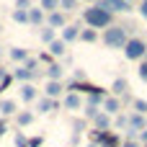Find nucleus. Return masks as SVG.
Wrapping results in <instances>:
<instances>
[{"label":"nucleus","instance_id":"29","mask_svg":"<svg viewBox=\"0 0 147 147\" xmlns=\"http://www.w3.org/2000/svg\"><path fill=\"white\" fill-rule=\"evenodd\" d=\"M114 124H116L119 129H127V127H129V116H127V114H116V116H114Z\"/></svg>","mask_w":147,"mask_h":147},{"label":"nucleus","instance_id":"48","mask_svg":"<svg viewBox=\"0 0 147 147\" xmlns=\"http://www.w3.org/2000/svg\"><path fill=\"white\" fill-rule=\"evenodd\" d=\"M142 147H147V145H142Z\"/></svg>","mask_w":147,"mask_h":147},{"label":"nucleus","instance_id":"4","mask_svg":"<svg viewBox=\"0 0 147 147\" xmlns=\"http://www.w3.org/2000/svg\"><path fill=\"white\" fill-rule=\"evenodd\" d=\"M80 23H67L65 28H59V39L65 41V44H72V41H78L80 39Z\"/></svg>","mask_w":147,"mask_h":147},{"label":"nucleus","instance_id":"37","mask_svg":"<svg viewBox=\"0 0 147 147\" xmlns=\"http://www.w3.org/2000/svg\"><path fill=\"white\" fill-rule=\"evenodd\" d=\"M41 142H44L41 137H34V140H28V142H26V147H41Z\"/></svg>","mask_w":147,"mask_h":147},{"label":"nucleus","instance_id":"41","mask_svg":"<svg viewBox=\"0 0 147 147\" xmlns=\"http://www.w3.org/2000/svg\"><path fill=\"white\" fill-rule=\"evenodd\" d=\"M70 145H72V147L80 145V134H72V137H70Z\"/></svg>","mask_w":147,"mask_h":147},{"label":"nucleus","instance_id":"23","mask_svg":"<svg viewBox=\"0 0 147 147\" xmlns=\"http://www.w3.org/2000/svg\"><path fill=\"white\" fill-rule=\"evenodd\" d=\"M80 41L96 44V41H98V31H93V28H83V31H80Z\"/></svg>","mask_w":147,"mask_h":147},{"label":"nucleus","instance_id":"12","mask_svg":"<svg viewBox=\"0 0 147 147\" xmlns=\"http://www.w3.org/2000/svg\"><path fill=\"white\" fill-rule=\"evenodd\" d=\"M119 111H121V101L114 98V96H106V101H103V114H109V116L114 119Z\"/></svg>","mask_w":147,"mask_h":147},{"label":"nucleus","instance_id":"7","mask_svg":"<svg viewBox=\"0 0 147 147\" xmlns=\"http://www.w3.org/2000/svg\"><path fill=\"white\" fill-rule=\"evenodd\" d=\"M59 109H62V103L54 101V98H39V101H36V111H39V114H54V111H59Z\"/></svg>","mask_w":147,"mask_h":147},{"label":"nucleus","instance_id":"17","mask_svg":"<svg viewBox=\"0 0 147 147\" xmlns=\"http://www.w3.org/2000/svg\"><path fill=\"white\" fill-rule=\"evenodd\" d=\"M93 129H98V132H109V129H111V116L101 111V114L93 119Z\"/></svg>","mask_w":147,"mask_h":147},{"label":"nucleus","instance_id":"21","mask_svg":"<svg viewBox=\"0 0 147 147\" xmlns=\"http://www.w3.org/2000/svg\"><path fill=\"white\" fill-rule=\"evenodd\" d=\"M65 52H67V44H65L62 39H54V41L49 44V54H52V57H62Z\"/></svg>","mask_w":147,"mask_h":147},{"label":"nucleus","instance_id":"6","mask_svg":"<svg viewBox=\"0 0 147 147\" xmlns=\"http://www.w3.org/2000/svg\"><path fill=\"white\" fill-rule=\"evenodd\" d=\"M83 106H85V101H83L80 93H67L62 98V109H67V111H80Z\"/></svg>","mask_w":147,"mask_h":147},{"label":"nucleus","instance_id":"40","mask_svg":"<svg viewBox=\"0 0 147 147\" xmlns=\"http://www.w3.org/2000/svg\"><path fill=\"white\" fill-rule=\"evenodd\" d=\"M16 8H26V10H28L31 5H28V0H16Z\"/></svg>","mask_w":147,"mask_h":147},{"label":"nucleus","instance_id":"32","mask_svg":"<svg viewBox=\"0 0 147 147\" xmlns=\"http://www.w3.org/2000/svg\"><path fill=\"white\" fill-rule=\"evenodd\" d=\"M83 114H85V119H90V121H93L101 111H98V109H90V106H83Z\"/></svg>","mask_w":147,"mask_h":147},{"label":"nucleus","instance_id":"15","mask_svg":"<svg viewBox=\"0 0 147 147\" xmlns=\"http://www.w3.org/2000/svg\"><path fill=\"white\" fill-rule=\"evenodd\" d=\"M103 101H106V90H103V88H98L96 93H90V96L85 98V106H90V109H98V106H103Z\"/></svg>","mask_w":147,"mask_h":147},{"label":"nucleus","instance_id":"44","mask_svg":"<svg viewBox=\"0 0 147 147\" xmlns=\"http://www.w3.org/2000/svg\"><path fill=\"white\" fill-rule=\"evenodd\" d=\"M83 3H90V5H93V3H98V0H83Z\"/></svg>","mask_w":147,"mask_h":147},{"label":"nucleus","instance_id":"11","mask_svg":"<svg viewBox=\"0 0 147 147\" xmlns=\"http://www.w3.org/2000/svg\"><path fill=\"white\" fill-rule=\"evenodd\" d=\"M47 23V13L41 8H28V26H44Z\"/></svg>","mask_w":147,"mask_h":147},{"label":"nucleus","instance_id":"46","mask_svg":"<svg viewBox=\"0 0 147 147\" xmlns=\"http://www.w3.org/2000/svg\"><path fill=\"white\" fill-rule=\"evenodd\" d=\"M127 3H132V5H134V0H127Z\"/></svg>","mask_w":147,"mask_h":147},{"label":"nucleus","instance_id":"20","mask_svg":"<svg viewBox=\"0 0 147 147\" xmlns=\"http://www.w3.org/2000/svg\"><path fill=\"white\" fill-rule=\"evenodd\" d=\"M0 114H3V116H16V114H18V106H16V101H10V98H3V101H0Z\"/></svg>","mask_w":147,"mask_h":147},{"label":"nucleus","instance_id":"19","mask_svg":"<svg viewBox=\"0 0 147 147\" xmlns=\"http://www.w3.org/2000/svg\"><path fill=\"white\" fill-rule=\"evenodd\" d=\"M34 78H36V72H31V70H26L23 65L13 70V80H21V83H31Z\"/></svg>","mask_w":147,"mask_h":147},{"label":"nucleus","instance_id":"26","mask_svg":"<svg viewBox=\"0 0 147 147\" xmlns=\"http://www.w3.org/2000/svg\"><path fill=\"white\" fill-rule=\"evenodd\" d=\"M132 109H134V114L147 116V101H145V98H134V101H132Z\"/></svg>","mask_w":147,"mask_h":147},{"label":"nucleus","instance_id":"28","mask_svg":"<svg viewBox=\"0 0 147 147\" xmlns=\"http://www.w3.org/2000/svg\"><path fill=\"white\" fill-rule=\"evenodd\" d=\"M80 5V0H59V10L62 13H70V10H75Z\"/></svg>","mask_w":147,"mask_h":147},{"label":"nucleus","instance_id":"33","mask_svg":"<svg viewBox=\"0 0 147 147\" xmlns=\"http://www.w3.org/2000/svg\"><path fill=\"white\" fill-rule=\"evenodd\" d=\"M137 75H140V80H142V83H147V62H145V59L140 62V70H137Z\"/></svg>","mask_w":147,"mask_h":147},{"label":"nucleus","instance_id":"16","mask_svg":"<svg viewBox=\"0 0 147 147\" xmlns=\"http://www.w3.org/2000/svg\"><path fill=\"white\" fill-rule=\"evenodd\" d=\"M127 90H129V83H127V78H116V80L111 83V93H114V98H119V96H127Z\"/></svg>","mask_w":147,"mask_h":147},{"label":"nucleus","instance_id":"24","mask_svg":"<svg viewBox=\"0 0 147 147\" xmlns=\"http://www.w3.org/2000/svg\"><path fill=\"white\" fill-rule=\"evenodd\" d=\"M39 8L44 13H54V10H59V0H39Z\"/></svg>","mask_w":147,"mask_h":147},{"label":"nucleus","instance_id":"42","mask_svg":"<svg viewBox=\"0 0 147 147\" xmlns=\"http://www.w3.org/2000/svg\"><path fill=\"white\" fill-rule=\"evenodd\" d=\"M140 140H142V145H147V129H142V132H140Z\"/></svg>","mask_w":147,"mask_h":147},{"label":"nucleus","instance_id":"9","mask_svg":"<svg viewBox=\"0 0 147 147\" xmlns=\"http://www.w3.org/2000/svg\"><path fill=\"white\" fill-rule=\"evenodd\" d=\"M65 93V85L59 83V80H47V85H44V98H59Z\"/></svg>","mask_w":147,"mask_h":147},{"label":"nucleus","instance_id":"18","mask_svg":"<svg viewBox=\"0 0 147 147\" xmlns=\"http://www.w3.org/2000/svg\"><path fill=\"white\" fill-rule=\"evenodd\" d=\"M8 57H10L13 62H21V65H23V62H26V59H28L31 54H28V52H26L23 47H10V49H8Z\"/></svg>","mask_w":147,"mask_h":147},{"label":"nucleus","instance_id":"31","mask_svg":"<svg viewBox=\"0 0 147 147\" xmlns=\"http://www.w3.org/2000/svg\"><path fill=\"white\" fill-rule=\"evenodd\" d=\"M23 67L31 70V72H39V70H36V67H39V59H36V57H28V59L23 62Z\"/></svg>","mask_w":147,"mask_h":147},{"label":"nucleus","instance_id":"5","mask_svg":"<svg viewBox=\"0 0 147 147\" xmlns=\"http://www.w3.org/2000/svg\"><path fill=\"white\" fill-rule=\"evenodd\" d=\"M98 5H103L111 13H129L132 10V3H127V0H98Z\"/></svg>","mask_w":147,"mask_h":147},{"label":"nucleus","instance_id":"38","mask_svg":"<svg viewBox=\"0 0 147 147\" xmlns=\"http://www.w3.org/2000/svg\"><path fill=\"white\" fill-rule=\"evenodd\" d=\"M121 147H142V145H137V140H127V142H121Z\"/></svg>","mask_w":147,"mask_h":147},{"label":"nucleus","instance_id":"47","mask_svg":"<svg viewBox=\"0 0 147 147\" xmlns=\"http://www.w3.org/2000/svg\"><path fill=\"white\" fill-rule=\"evenodd\" d=\"M145 62H147V52H145Z\"/></svg>","mask_w":147,"mask_h":147},{"label":"nucleus","instance_id":"34","mask_svg":"<svg viewBox=\"0 0 147 147\" xmlns=\"http://www.w3.org/2000/svg\"><path fill=\"white\" fill-rule=\"evenodd\" d=\"M85 78H88V75H85V70H72V80H75V83H83Z\"/></svg>","mask_w":147,"mask_h":147},{"label":"nucleus","instance_id":"30","mask_svg":"<svg viewBox=\"0 0 147 147\" xmlns=\"http://www.w3.org/2000/svg\"><path fill=\"white\" fill-rule=\"evenodd\" d=\"M85 124H88V119H75V121H72L75 134H83V132H85Z\"/></svg>","mask_w":147,"mask_h":147},{"label":"nucleus","instance_id":"35","mask_svg":"<svg viewBox=\"0 0 147 147\" xmlns=\"http://www.w3.org/2000/svg\"><path fill=\"white\" fill-rule=\"evenodd\" d=\"M26 142H28V137H26L23 132H18V134H16V147H26Z\"/></svg>","mask_w":147,"mask_h":147},{"label":"nucleus","instance_id":"13","mask_svg":"<svg viewBox=\"0 0 147 147\" xmlns=\"http://www.w3.org/2000/svg\"><path fill=\"white\" fill-rule=\"evenodd\" d=\"M44 75H47V80H59V83H62V75H65V67H62L59 62H52V65H47Z\"/></svg>","mask_w":147,"mask_h":147},{"label":"nucleus","instance_id":"36","mask_svg":"<svg viewBox=\"0 0 147 147\" xmlns=\"http://www.w3.org/2000/svg\"><path fill=\"white\" fill-rule=\"evenodd\" d=\"M10 83H13V72H8V75H5V78L0 80V90H5V88H8Z\"/></svg>","mask_w":147,"mask_h":147},{"label":"nucleus","instance_id":"43","mask_svg":"<svg viewBox=\"0 0 147 147\" xmlns=\"http://www.w3.org/2000/svg\"><path fill=\"white\" fill-rule=\"evenodd\" d=\"M3 132H5V124H3V121H0V134H3Z\"/></svg>","mask_w":147,"mask_h":147},{"label":"nucleus","instance_id":"2","mask_svg":"<svg viewBox=\"0 0 147 147\" xmlns=\"http://www.w3.org/2000/svg\"><path fill=\"white\" fill-rule=\"evenodd\" d=\"M127 41H129V34H127L124 26H109L103 31V44L109 49H124Z\"/></svg>","mask_w":147,"mask_h":147},{"label":"nucleus","instance_id":"25","mask_svg":"<svg viewBox=\"0 0 147 147\" xmlns=\"http://www.w3.org/2000/svg\"><path fill=\"white\" fill-rule=\"evenodd\" d=\"M54 39H57V31L49 28V26H41V41H44V44H52Z\"/></svg>","mask_w":147,"mask_h":147},{"label":"nucleus","instance_id":"45","mask_svg":"<svg viewBox=\"0 0 147 147\" xmlns=\"http://www.w3.org/2000/svg\"><path fill=\"white\" fill-rule=\"evenodd\" d=\"M88 147H98V145H96V142H90V145H88Z\"/></svg>","mask_w":147,"mask_h":147},{"label":"nucleus","instance_id":"1","mask_svg":"<svg viewBox=\"0 0 147 147\" xmlns=\"http://www.w3.org/2000/svg\"><path fill=\"white\" fill-rule=\"evenodd\" d=\"M83 21L88 23V28H109V26H114V13L111 10H106L103 5H98V3H93L90 8H85L83 10Z\"/></svg>","mask_w":147,"mask_h":147},{"label":"nucleus","instance_id":"27","mask_svg":"<svg viewBox=\"0 0 147 147\" xmlns=\"http://www.w3.org/2000/svg\"><path fill=\"white\" fill-rule=\"evenodd\" d=\"M13 21L16 23H28V10L26 8H16L13 10Z\"/></svg>","mask_w":147,"mask_h":147},{"label":"nucleus","instance_id":"8","mask_svg":"<svg viewBox=\"0 0 147 147\" xmlns=\"http://www.w3.org/2000/svg\"><path fill=\"white\" fill-rule=\"evenodd\" d=\"M47 26L49 28H65L67 26V16L62 13V10H54V13H47Z\"/></svg>","mask_w":147,"mask_h":147},{"label":"nucleus","instance_id":"14","mask_svg":"<svg viewBox=\"0 0 147 147\" xmlns=\"http://www.w3.org/2000/svg\"><path fill=\"white\" fill-rule=\"evenodd\" d=\"M36 98H39V90L34 88V83H23V85H21V101L34 103Z\"/></svg>","mask_w":147,"mask_h":147},{"label":"nucleus","instance_id":"3","mask_svg":"<svg viewBox=\"0 0 147 147\" xmlns=\"http://www.w3.org/2000/svg\"><path fill=\"white\" fill-rule=\"evenodd\" d=\"M145 52H147L145 41L137 39V36H129V41H127V47H124V57L132 59V62H140V59H145Z\"/></svg>","mask_w":147,"mask_h":147},{"label":"nucleus","instance_id":"39","mask_svg":"<svg viewBox=\"0 0 147 147\" xmlns=\"http://www.w3.org/2000/svg\"><path fill=\"white\" fill-rule=\"evenodd\" d=\"M140 13H142V18L147 21V0H142V5H140Z\"/></svg>","mask_w":147,"mask_h":147},{"label":"nucleus","instance_id":"22","mask_svg":"<svg viewBox=\"0 0 147 147\" xmlns=\"http://www.w3.org/2000/svg\"><path fill=\"white\" fill-rule=\"evenodd\" d=\"M34 119H36V116H34L31 111H18V114H16V124H18V127H28V124H34Z\"/></svg>","mask_w":147,"mask_h":147},{"label":"nucleus","instance_id":"10","mask_svg":"<svg viewBox=\"0 0 147 147\" xmlns=\"http://www.w3.org/2000/svg\"><path fill=\"white\" fill-rule=\"evenodd\" d=\"M127 129H132V132H137V134H140L142 129H147V116L134 114V111H132V114H129V127H127Z\"/></svg>","mask_w":147,"mask_h":147}]
</instances>
